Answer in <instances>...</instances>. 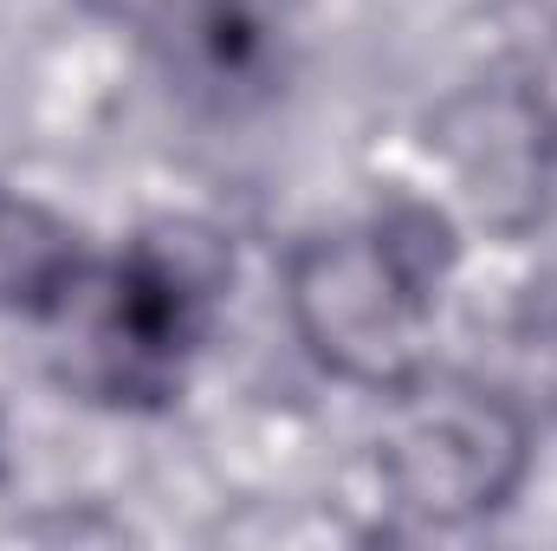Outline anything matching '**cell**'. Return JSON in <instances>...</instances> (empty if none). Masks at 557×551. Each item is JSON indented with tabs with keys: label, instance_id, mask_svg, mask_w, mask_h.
I'll list each match as a JSON object with an SVG mask.
<instances>
[{
	"label": "cell",
	"instance_id": "3957f363",
	"mask_svg": "<svg viewBox=\"0 0 557 551\" xmlns=\"http://www.w3.org/2000/svg\"><path fill=\"white\" fill-rule=\"evenodd\" d=\"M376 487L416 526H480L506 513L532 474V421L525 409L454 370H421L396 396H383L376 428Z\"/></svg>",
	"mask_w": 557,
	"mask_h": 551
},
{
	"label": "cell",
	"instance_id": "52a82bcc",
	"mask_svg": "<svg viewBox=\"0 0 557 551\" xmlns=\"http://www.w3.org/2000/svg\"><path fill=\"white\" fill-rule=\"evenodd\" d=\"M0 195H7V188H0Z\"/></svg>",
	"mask_w": 557,
	"mask_h": 551
},
{
	"label": "cell",
	"instance_id": "6da1fadb",
	"mask_svg": "<svg viewBox=\"0 0 557 551\" xmlns=\"http://www.w3.org/2000/svg\"><path fill=\"white\" fill-rule=\"evenodd\" d=\"M234 292V241L195 215H156L117 254H91L39 318L52 377L98 409H169Z\"/></svg>",
	"mask_w": 557,
	"mask_h": 551
},
{
	"label": "cell",
	"instance_id": "5b68a950",
	"mask_svg": "<svg viewBox=\"0 0 557 551\" xmlns=\"http://www.w3.org/2000/svg\"><path fill=\"white\" fill-rule=\"evenodd\" d=\"M104 13L131 20L149 52L188 91H253L267 85L292 26V0H98Z\"/></svg>",
	"mask_w": 557,
	"mask_h": 551
},
{
	"label": "cell",
	"instance_id": "7a4b0ae2",
	"mask_svg": "<svg viewBox=\"0 0 557 551\" xmlns=\"http://www.w3.org/2000/svg\"><path fill=\"white\" fill-rule=\"evenodd\" d=\"M454 260L460 228L441 201H389L383 215L305 234L285 254V325L324 377L396 396L434 370V305Z\"/></svg>",
	"mask_w": 557,
	"mask_h": 551
},
{
	"label": "cell",
	"instance_id": "8992f818",
	"mask_svg": "<svg viewBox=\"0 0 557 551\" xmlns=\"http://www.w3.org/2000/svg\"><path fill=\"white\" fill-rule=\"evenodd\" d=\"M91 267L78 221L33 195H0V318L39 325Z\"/></svg>",
	"mask_w": 557,
	"mask_h": 551
},
{
	"label": "cell",
	"instance_id": "277c9868",
	"mask_svg": "<svg viewBox=\"0 0 557 551\" xmlns=\"http://www.w3.org/2000/svg\"><path fill=\"white\" fill-rule=\"evenodd\" d=\"M428 162L447 182V215L493 241H519L557 195V111L532 78L493 72L428 111Z\"/></svg>",
	"mask_w": 557,
	"mask_h": 551
}]
</instances>
